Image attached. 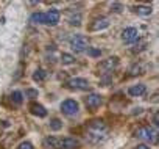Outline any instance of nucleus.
Listing matches in <instances>:
<instances>
[{"label": "nucleus", "instance_id": "16", "mask_svg": "<svg viewBox=\"0 0 159 149\" xmlns=\"http://www.w3.org/2000/svg\"><path fill=\"white\" fill-rule=\"evenodd\" d=\"M58 143H59V140H58L56 137H53V135H52V137H47V138L44 140V146H45V147H50V149H55V147L58 149Z\"/></svg>", "mask_w": 159, "mask_h": 149}, {"label": "nucleus", "instance_id": "19", "mask_svg": "<svg viewBox=\"0 0 159 149\" xmlns=\"http://www.w3.org/2000/svg\"><path fill=\"white\" fill-rule=\"evenodd\" d=\"M75 61V57L70 53H61V63L62 64H72Z\"/></svg>", "mask_w": 159, "mask_h": 149}, {"label": "nucleus", "instance_id": "20", "mask_svg": "<svg viewBox=\"0 0 159 149\" xmlns=\"http://www.w3.org/2000/svg\"><path fill=\"white\" fill-rule=\"evenodd\" d=\"M22 96H25V97H28V99H34V97L39 96V91H38V90H33V88H27L25 93H22Z\"/></svg>", "mask_w": 159, "mask_h": 149}, {"label": "nucleus", "instance_id": "2", "mask_svg": "<svg viewBox=\"0 0 159 149\" xmlns=\"http://www.w3.org/2000/svg\"><path fill=\"white\" fill-rule=\"evenodd\" d=\"M136 137L139 140H143L145 143H150V144H156L157 143V132L150 127V126H142L136 130Z\"/></svg>", "mask_w": 159, "mask_h": 149}, {"label": "nucleus", "instance_id": "8", "mask_svg": "<svg viewBox=\"0 0 159 149\" xmlns=\"http://www.w3.org/2000/svg\"><path fill=\"white\" fill-rule=\"evenodd\" d=\"M80 146H81L80 140L72 138V137H66V138L59 140V143H58V149H78Z\"/></svg>", "mask_w": 159, "mask_h": 149}, {"label": "nucleus", "instance_id": "26", "mask_svg": "<svg viewBox=\"0 0 159 149\" xmlns=\"http://www.w3.org/2000/svg\"><path fill=\"white\" fill-rule=\"evenodd\" d=\"M133 149H150V146H147V144H137V146L133 147Z\"/></svg>", "mask_w": 159, "mask_h": 149}, {"label": "nucleus", "instance_id": "21", "mask_svg": "<svg viewBox=\"0 0 159 149\" xmlns=\"http://www.w3.org/2000/svg\"><path fill=\"white\" fill-rule=\"evenodd\" d=\"M11 101L14 102V104H22V101H24V96H22V93L20 91H13L11 93Z\"/></svg>", "mask_w": 159, "mask_h": 149}, {"label": "nucleus", "instance_id": "27", "mask_svg": "<svg viewBox=\"0 0 159 149\" xmlns=\"http://www.w3.org/2000/svg\"><path fill=\"white\" fill-rule=\"evenodd\" d=\"M153 124H154V126H157V124H159V122H157V113H154V115H153Z\"/></svg>", "mask_w": 159, "mask_h": 149}, {"label": "nucleus", "instance_id": "15", "mask_svg": "<svg viewBox=\"0 0 159 149\" xmlns=\"http://www.w3.org/2000/svg\"><path fill=\"white\" fill-rule=\"evenodd\" d=\"M133 11L137 13L139 16H150L153 10H151V7H147V5H137L133 8Z\"/></svg>", "mask_w": 159, "mask_h": 149}, {"label": "nucleus", "instance_id": "18", "mask_svg": "<svg viewBox=\"0 0 159 149\" xmlns=\"http://www.w3.org/2000/svg\"><path fill=\"white\" fill-rule=\"evenodd\" d=\"M30 21L33 24H44L45 22V14L44 13H34V14H31Z\"/></svg>", "mask_w": 159, "mask_h": 149}, {"label": "nucleus", "instance_id": "10", "mask_svg": "<svg viewBox=\"0 0 159 149\" xmlns=\"http://www.w3.org/2000/svg\"><path fill=\"white\" fill-rule=\"evenodd\" d=\"M109 27V19L108 17H97L94 22H92V25H91V30L92 32H98V30H105V28H108Z\"/></svg>", "mask_w": 159, "mask_h": 149}, {"label": "nucleus", "instance_id": "11", "mask_svg": "<svg viewBox=\"0 0 159 149\" xmlns=\"http://www.w3.org/2000/svg\"><path fill=\"white\" fill-rule=\"evenodd\" d=\"M147 91V87L143 83H137V85H133L128 88V94L133 96V97H139V96H143Z\"/></svg>", "mask_w": 159, "mask_h": 149}, {"label": "nucleus", "instance_id": "22", "mask_svg": "<svg viewBox=\"0 0 159 149\" xmlns=\"http://www.w3.org/2000/svg\"><path fill=\"white\" fill-rule=\"evenodd\" d=\"M50 129H52V130H59V129H62V121H61L59 118H53V119L50 121Z\"/></svg>", "mask_w": 159, "mask_h": 149}, {"label": "nucleus", "instance_id": "5", "mask_svg": "<svg viewBox=\"0 0 159 149\" xmlns=\"http://www.w3.org/2000/svg\"><path fill=\"white\" fill-rule=\"evenodd\" d=\"M122 41L125 44H134L139 41V30L134 27H128L122 32Z\"/></svg>", "mask_w": 159, "mask_h": 149}, {"label": "nucleus", "instance_id": "25", "mask_svg": "<svg viewBox=\"0 0 159 149\" xmlns=\"http://www.w3.org/2000/svg\"><path fill=\"white\" fill-rule=\"evenodd\" d=\"M137 74H140V66H139V64H134V66L129 69V76H137Z\"/></svg>", "mask_w": 159, "mask_h": 149}, {"label": "nucleus", "instance_id": "23", "mask_svg": "<svg viewBox=\"0 0 159 149\" xmlns=\"http://www.w3.org/2000/svg\"><path fill=\"white\" fill-rule=\"evenodd\" d=\"M88 55L89 57H100L102 55V50L100 49H94V47H88Z\"/></svg>", "mask_w": 159, "mask_h": 149}, {"label": "nucleus", "instance_id": "6", "mask_svg": "<svg viewBox=\"0 0 159 149\" xmlns=\"http://www.w3.org/2000/svg\"><path fill=\"white\" fill-rule=\"evenodd\" d=\"M66 87H67V88H70V90H80V91H84V90H88V88H89V82H88L86 79H81V77H73V79L67 80Z\"/></svg>", "mask_w": 159, "mask_h": 149}, {"label": "nucleus", "instance_id": "13", "mask_svg": "<svg viewBox=\"0 0 159 149\" xmlns=\"http://www.w3.org/2000/svg\"><path fill=\"white\" fill-rule=\"evenodd\" d=\"M30 112H31V115H34V116H38V118H45V116H47L45 107L41 105V104H36V102L30 105Z\"/></svg>", "mask_w": 159, "mask_h": 149}, {"label": "nucleus", "instance_id": "12", "mask_svg": "<svg viewBox=\"0 0 159 149\" xmlns=\"http://www.w3.org/2000/svg\"><path fill=\"white\" fill-rule=\"evenodd\" d=\"M117 64H119V58H117V57H111V58L105 60V61L100 64V67H102L103 71H106V72H111L112 69L117 67Z\"/></svg>", "mask_w": 159, "mask_h": 149}, {"label": "nucleus", "instance_id": "4", "mask_svg": "<svg viewBox=\"0 0 159 149\" xmlns=\"http://www.w3.org/2000/svg\"><path fill=\"white\" fill-rule=\"evenodd\" d=\"M61 112L66 115V116H75L78 112H80V105L76 101L73 99H66L62 104H61Z\"/></svg>", "mask_w": 159, "mask_h": 149}, {"label": "nucleus", "instance_id": "24", "mask_svg": "<svg viewBox=\"0 0 159 149\" xmlns=\"http://www.w3.org/2000/svg\"><path fill=\"white\" fill-rule=\"evenodd\" d=\"M17 149H34V147H33V144H31L30 141H22V143L17 146Z\"/></svg>", "mask_w": 159, "mask_h": 149}, {"label": "nucleus", "instance_id": "7", "mask_svg": "<svg viewBox=\"0 0 159 149\" xmlns=\"http://www.w3.org/2000/svg\"><path fill=\"white\" fill-rule=\"evenodd\" d=\"M84 104H86V107H88V108L95 110V108H98V107L103 104V97H102L100 94L91 93V94H88V96L84 97Z\"/></svg>", "mask_w": 159, "mask_h": 149}, {"label": "nucleus", "instance_id": "9", "mask_svg": "<svg viewBox=\"0 0 159 149\" xmlns=\"http://www.w3.org/2000/svg\"><path fill=\"white\" fill-rule=\"evenodd\" d=\"M45 14V25H50V27H55V25H58V22H59V17H61V14H59V11L58 10H55V8H52V10H48L47 13H44Z\"/></svg>", "mask_w": 159, "mask_h": 149}, {"label": "nucleus", "instance_id": "14", "mask_svg": "<svg viewBox=\"0 0 159 149\" xmlns=\"http://www.w3.org/2000/svg\"><path fill=\"white\" fill-rule=\"evenodd\" d=\"M67 21H69V24L70 25H75V27H80L81 25V21H83V16H81V13H75V11H72V13H69V16H67Z\"/></svg>", "mask_w": 159, "mask_h": 149}, {"label": "nucleus", "instance_id": "3", "mask_svg": "<svg viewBox=\"0 0 159 149\" xmlns=\"http://www.w3.org/2000/svg\"><path fill=\"white\" fill-rule=\"evenodd\" d=\"M70 46H72V49H73L76 53H81V52L88 50V47H89V39H88V36H84V35H75V36L70 39Z\"/></svg>", "mask_w": 159, "mask_h": 149}, {"label": "nucleus", "instance_id": "17", "mask_svg": "<svg viewBox=\"0 0 159 149\" xmlns=\"http://www.w3.org/2000/svg\"><path fill=\"white\" fill-rule=\"evenodd\" d=\"M45 77H47V72H45V69H42V67L36 69L34 74H33V80H34V82H42Z\"/></svg>", "mask_w": 159, "mask_h": 149}, {"label": "nucleus", "instance_id": "1", "mask_svg": "<svg viewBox=\"0 0 159 149\" xmlns=\"http://www.w3.org/2000/svg\"><path fill=\"white\" fill-rule=\"evenodd\" d=\"M108 135H109V129L108 126L100 121V119H95V121H91L88 124V130H86V138L91 144H102L108 140Z\"/></svg>", "mask_w": 159, "mask_h": 149}]
</instances>
